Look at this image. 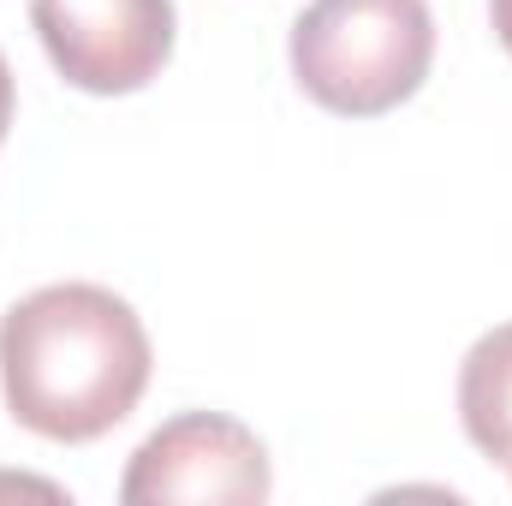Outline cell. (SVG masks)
I'll return each mask as SVG.
<instances>
[{"label": "cell", "instance_id": "cell-1", "mask_svg": "<svg viewBox=\"0 0 512 506\" xmlns=\"http://www.w3.org/2000/svg\"><path fill=\"white\" fill-rule=\"evenodd\" d=\"M149 334L120 292L66 280L0 316L6 411L42 441H96L120 429L149 387Z\"/></svg>", "mask_w": 512, "mask_h": 506}, {"label": "cell", "instance_id": "cell-2", "mask_svg": "<svg viewBox=\"0 0 512 506\" xmlns=\"http://www.w3.org/2000/svg\"><path fill=\"white\" fill-rule=\"evenodd\" d=\"M435 66L429 0H310L292 24L298 90L346 120L411 102Z\"/></svg>", "mask_w": 512, "mask_h": 506}, {"label": "cell", "instance_id": "cell-3", "mask_svg": "<svg viewBox=\"0 0 512 506\" xmlns=\"http://www.w3.org/2000/svg\"><path fill=\"white\" fill-rule=\"evenodd\" d=\"M54 72L84 96H131L173 60V0H30Z\"/></svg>", "mask_w": 512, "mask_h": 506}, {"label": "cell", "instance_id": "cell-4", "mask_svg": "<svg viewBox=\"0 0 512 506\" xmlns=\"http://www.w3.org/2000/svg\"><path fill=\"white\" fill-rule=\"evenodd\" d=\"M268 447L256 441L239 417L221 411H185L161 423L120 477L126 506H167V501H197V506H256L268 501Z\"/></svg>", "mask_w": 512, "mask_h": 506}, {"label": "cell", "instance_id": "cell-5", "mask_svg": "<svg viewBox=\"0 0 512 506\" xmlns=\"http://www.w3.org/2000/svg\"><path fill=\"white\" fill-rule=\"evenodd\" d=\"M459 423L477 453L512 465V322L489 328L459 364Z\"/></svg>", "mask_w": 512, "mask_h": 506}, {"label": "cell", "instance_id": "cell-6", "mask_svg": "<svg viewBox=\"0 0 512 506\" xmlns=\"http://www.w3.org/2000/svg\"><path fill=\"white\" fill-rule=\"evenodd\" d=\"M12 102H18V90H12V66H6V54H0V143H6V131H12Z\"/></svg>", "mask_w": 512, "mask_h": 506}, {"label": "cell", "instance_id": "cell-7", "mask_svg": "<svg viewBox=\"0 0 512 506\" xmlns=\"http://www.w3.org/2000/svg\"><path fill=\"white\" fill-rule=\"evenodd\" d=\"M489 18H495V36H501V48L512 54V0H489Z\"/></svg>", "mask_w": 512, "mask_h": 506}, {"label": "cell", "instance_id": "cell-8", "mask_svg": "<svg viewBox=\"0 0 512 506\" xmlns=\"http://www.w3.org/2000/svg\"><path fill=\"white\" fill-rule=\"evenodd\" d=\"M507 471H512V465H507Z\"/></svg>", "mask_w": 512, "mask_h": 506}]
</instances>
